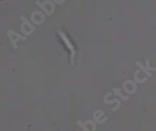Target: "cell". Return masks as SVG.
I'll list each match as a JSON object with an SVG mask.
<instances>
[{
  "label": "cell",
  "mask_w": 156,
  "mask_h": 131,
  "mask_svg": "<svg viewBox=\"0 0 156 131\" xmlns=\"http://www.w3.org/2000/svg\"><path fill=\"white\" fill-rule=\"evenodd\" d=\"M31 22L33 24L36 25H41L45 22V15L43 11L40 10H35L34 12L31 13Z\"/></svg>",
  "instance_id": "obj_4"
},
{
  "label": "cell",
  "mask_w": 156,
  "mask_h": 131,
  "mask_svg": "<svg viewBox=\"0 0 156 131\" xmlns=\"http://www.w3.org/2000/svg\"><path fill=\"white\" fill-rule=\"evenodd\" d=\"M77 125L80 128H82L83 131H95L96 130V124L94 121H92V120H87V121H84V122L78 120Z\"/></svg>",
  "instance_id": "obj_6"
},
{
  "label": "cell",
  "mask_w": 156,
  "mask_h": 131,
  "mask_svg": "<svg viewBox=\"0 0 156 131\" xmlns=\"http://www.w3.org/2000/svg\"><path fill=\"white\" fill-rule=\"evenodd\" d=\"M36 4L48 16L52 15V13L55 10V4L53 1H51V0H46V1H44L43 3L39 2L37 0V1H36Z\"/></svg>",
  "instance_id": "obj_2"
},
{
  "label": "cell",
  "mask_w": 156,
  "mask_h": 131,
  "mask_svg": "<svg viewBox=\"0 0 156 131\" xmlns=\"http://www.w3.org/2000/svg\"><path fill=\"white\" fill-rule=\"evenodd\" d=\"M102 116H106L105 115V113L101 110H95L93 113V117H94V121L96 123V124H104L107 120H108V117L105 118V119H101Z\"/></svg>",
  "instance_id": "obj_8"
},
{
  "label": "cell",
  "mask_w": 156,
  "mask_h": 131,
  "mask_svg": "<svg viewBox=\"0 0 156 131\" xmlns=\"http://www.w3.org/2000/svg\"><path fill=\"white\" fill-rule=\"evenodd\" d=\"M21 20H22V24H21V27H20V31L22 32V34L24 36L33 35L34 32L36 31L35 25L33 23H31L23 15L21 16Z\"/></svg>",
  "instance_id": "obj_1"
},
{
  "label": "cell",
  "mask_w": 156,
  "mask_h": 131,
  "mask_svg": "<svg viewBox=\"0 0 156 131\" xmlns=\"http://www.w3.org/2000/svg\"><path fill=\"white\" fill-rule=\"evenodd\" d=\"M136 66L138 67V69L142 71V72H144V74H145L148 77H151V72L150 71H148V69L146 68V66H144V65H143L142 63H141L140 62H136Z\"/></svg>",
  "instance_id": "obj_10"
},
{
  "label": "cell",
  "mask_w": 156,
  "mask_h": 131,
  "mask_svg": "<svg viewBox=\"0 0 156 131\" xmlns=\"http://www.w3.org/2000/svg\"><path fill=\"white\" fill-rule=\"evenodd\" d=\"M140 72V70L139 69H137V70H136L135 71V72H134V81L136 83V84H144L146 81H147V79H148V77H144L143 79L142 78H140L139 76H138V74Z\"/></svg>",
  "instance_id": "obj_9"
},
{
  "label": "cell",
  "mask_w": 156,
  "mask_h": 131,
  "mask_svg": "<svg viewBox=\"0 0 156 131\" xmlns=\"http://www.w3.org/2000/svg\"><path fill=\"white\" fill-rule=\"evenodd\" d=\"M53 2L56 3V4H62V3L65 2V0H55V1H53Z\"/></svg>",
  "instance_id": "obj_13"
},
{
  "label": "cell",
  "mask_w": 156,
  "mask_h": 131,
  "mask_svg": "<svg viewBox=\"0 0 156 131\" xmlns=\"http://www.w3.org/2000/svg\"><path fill=\"white\" fill-rule=\"evenodd\" d=\"M76 131H81V130H76Z\"/></svg>",
  "instance_id": "obj_14"
},
{
  "label": "cell",
  "mask_w": 156,
  "mask_h": 131,
  "mask_svg": "<svg viewBox=\"0 0 156 131\" xmlns=\"http://www.w3.org/2000/svg\"><path fill=\"white\" fill-rule=\"evenodd\" d=\"M122 89L126 94H134L137 89V86L133 80H125L122 85Z\"/></svg>",
  "instance_id": "obj_5"
},
{
  "label": "cell",
  "mask_w": 156,
  "mask_h": 131,
  "mask_svg": "<svg viewBox=\"0 0 156 131\" xmlns=\"http://www.w3.org/2000/svg\"><path fill=\"white\" fill-rule=\"evenodd\" d=\"M58 34H59V35L61 36V38H62V40L64 41V43L66 45V47L68 48V49H69L70 51H71V58H70V61H71V63L73 64V63H74V57H75V54H76V52H75V49H74L73 45L71 44V42H70V40L67 38V36L66 35V34H65V33H63V32L59 31V32H58Z\"/></svg>",
  "instance_id": "obj_7"
},
{
  "label": "cell",
  "mask_w": 156,
  "mask_h": 131,
  "mask_svg": "<svg viewBox=\"0 0 156 131\" xmlns=\"http://www.w3.org/2000/svg\"><path fill=\"white\" fill-rule=\"evenodd\" d=\"M113 91H114V95L118 96L120 99H122L123 100H127V99H129L128 96H123V94L121 91V89H116V87H114V89H113Z\"/></svg>",
  "instance_id": "obj_11"
},
{
  "label": "cell",
  "mask_w": 156,
  "mask_h": 131,
  "mask_svg": "<svg viewBox=\"0 0 156 131\" xmlns=\"http://www.w3.org/2000/svg\"><path fill=\"white\" fill-rule=\"evenodd\" d=\"M104 102L106 103V104H108V105H109V104H112V103H114V102H116L117 104H118V109L120 108V106H121V101H120V99H110V100H108V99H107V97L105 96L104 97Z\"/></svg>",
  "instance_id": "obj_12"
},
{
  "label": "cell",
  "mask_w": 156,
  "mask_h": 131,
  "mask_svg": "<svg viewBox=\"0 0 156 131\" xmlns=\"http://www.w3.org/2000/svg\"><path fill=\"white\" fill-rule=\"evenodd\" d=\"M7 35L9 36L10 42H11V45L13 47L14 49H18V45L17 43L19 42V40H23V41H25L26 40V36H24L23 35H21L19 33H16L12 30H9L7 32Z\"/></svg>",
  "instance_id": "obj_3"
}]
</instances>
